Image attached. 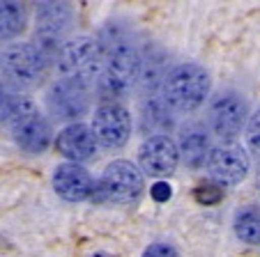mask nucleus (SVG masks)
Wrapping results in <instances>:
<instances>
[{"mask_svg": "<svg viewBox=\"0 0 260 257\" xmlns=\"http://www.w3.org/2000/svg\"><path fill=\"white\" fill-rule=\"evenodd\" d=\"M210 76L201 64H180L164 81V101L177 113H189L205 101Z\"/></svg>", "mask_w": 260, "mask_h": 257, "instance_id": "1", "label": "nucleus"}, {"mask_svg": "<svg viewBox=\"0 0 260 257\" xmlns=\"http://www.w3.org/2000/svg\"><path fill=\"white\" fill-rule=\"evenodd\" d=\"M0 71L10 88H35L46 74V53L32 44H12L0 53Z\"/></svg>", "mask_w": 260, "mask_h": 257, "instance_id": "2", "label": "nucleus"}, {"mask_svg": "<svg viewBox=\"0 0 260 257\" xmlns=\"http://www.w3.org/2000/svg\"><path fill=\"white\" fill-rule=\"evenodd\" d=\"M102 64V49L90 37H76L72 42H67L58 55V67L62 78L76 83V85H83V88H88L90 83L99 76Z\"/></svg>", "mask_w": 260, "mask_h": 257, "instance_id": "3", "label": "nucleus"}, {"mask_svg": "<svg viewBox=\"0 0 260 257\" xmlns=\"http://www.w3.org/2000/svg\"><path fill=\"white\" fill-rule=\"evenodd\" d=\"M141 67L143 60L132 44H127V42L115 44L108 53L106 69L102 76L104 94H108V97L127 94L136 85V81H141Z\"/></svg>", "mask_w": 260, "mask_h": 257, "instance_id": "4", "label": "nucleus"}, {"mask_svg": "<svg viewBox=\"0 0 260 257\" xmlns=\"http://www.w3.org/2000/svg\"><path fill=\"white\" fill-rule=\"evenodd\" d=\"M7 126L14 133L16 145L30 154H42L51 145V124L28 99L21 101L19 111L14 113Z\"/></svg>", "mask_w": 260, "mask_h": 257, "instance_id": "5", "label": "nucleus"}, {"mask_svg": "<svg viewBox=\"0 0 260 257\" xmlns=\"http://www.w3.org/2000/svg\"><path fill=\"white\" fill-rule=\"evenodd\" d=\"M102 200L115 204H129L141 195L143 191V175L132 161H113L106 168L102 177Z\"/></svg>", "mask_w": 260, "mask_h": 257, "instance_id": "6", "label": "nucleus"}, {"mask_svg": "<svg viewBox=\"0 0 260 257\" xmlns=\"http://www.w3.org/2000/svg\"><path fill=\"white\" fill-rule=\"evenodd\" d=\"M207 172L223 186L240 184L249 172V156L237 142H223L212 150L207 159Z\"/></svg>", "mask_w": 260, "mask_h": 257, "instance_id": "7", "label": "nucleus"}, {"mask_svg": "<svg viewBox=\"0 0 260 257\" xmlns=\"http://www.w3.org/2000/svg\"><path fill=\"white\" fill-rule=\"evenodd\" d=\"M92 133L104 147H122L132 133V120L129 113L120 103H104L94 111Z\"/></svg>", "mask_w": 260, "mask_h": 257, "instance_id": "8", "label": "nucleus"}, {"mask_svg": "<svg viewBox=\"0 0 260 257\" xmlns=\"http://www.w3.org/2000/svg\"><path fill=\"white\" fill-rule=\"evenodd\" d=\"M72 25V7L64 3H44L37 12V39L44 53H53Z\"/></svg>", "mask_w": 260, "mask_h": 257, "instance_id": "9", "label": "nucleus"}, {"mask_svg": "<svg viewBox=\"0 0 260 257\" xmlns=\"http://www.w3.org/2000/svg\"><path fill=\"white\" fill-rule=\"evenodd\" d=\"M246 101L235 92H223L210 106L212 131L221 138H233L242 131L246 122Z\"/></svg>", "mask_w": 260, "mask_h": 257, "instance_id": "10", "label": "nucleus"}, {"mask_svg": "<svg viewBox=\"0 0 260 257\" xmlns=\"http://www.w3.org/2000/svg\"><path fill=\"white\" fill-rule=\"evenodd\" d=\"M141 168L150 177H166L177 168L180 147L168 136H150L138 152Z\"/></svg>", "mask_w": 260, "mask_h": 257, "instance_id": "11", "label": "nucleus"}, {"mask_svg": "<svg viewBox=\"0 0 260 257\" xmlns=\"http://www.w3.org/2000/svg\"><path fill=\"white\" fill-rule=\"evenodd\" d=\"M46 101H49V111L58 120H79L81 115L88 113V106H90L88 90L83 85L64 81V78L51 85L49 94H46Z\"/></svg>", "mask_w": 260, "mask_h": 257, "instance_id": "12", "label": "nucleus"}, {"mask_svg": "<svg viewBox=\"0 0 260 257\" xmlns=\"http://www.w3.org/2000/svg\"><path fill=\"white\" fill-rule=\"evenodd\" d=\"M53 189L60 198L69 202H81L94 193V181L88 175V170H83L81 165L62 163L53 172Z\"/></svg>", "mask_w": 260, "mask_h": 257, "instance_id": "13", "label": "nucleus"}, {"mask_svg": "<svg viewBox=\"0 0 260 257\" xmlns=\"http://www.w3.org/2000/svg\"><path fill=\"white\" fill-rule=\"evenodd\" d=\"M55 147L64 159L79 163V161H88L94 154L97 138H94L92 129H88L85 124H69L67 129L60 131Z\"/></svg>", "mask_w": 260, "mask_h": 257, "instance_id": "14", "label": "nucleus"}, {"mask_svg": "<svg viewBox=\"0 0 260 257\" xmlns=\"http://www.w3.org/2000/svg\"><path fill=\"white\" fill-rule=\"evenodd\" d=\"M212 154V142L201 124L187 126L180 136V156L191 168H201Z\"/></svg>", "mask_w": 260, "mask_h": 257, "instance_id": "15", "label": "nucleus"}, {"mask_svg": "<svg viewBox=\"0 0 260 257\" xmlns=\"http://www.w3.org/2000/svg\"><path fill=\"white\" fill-rule=\"evenodd\" d=\"M141 122L147 133H168L173 126L168 103L159 97H147L141 111Z\"/></svg>", "mask_w": 260, "mask_h": 257, "instance_id": "16", "label": "nucleus"}, {"mask_svg": "<svg viewBox=\"0 0 260 257\" xmlns=\"http://www.w3.org/2000/svg\"><path fill=\"white\" fill-rule=\"evenodd\" d=\"M235 234L244 243L260 246V209L258 207H246V209H240V211H237Z\"/></svg>", "mask_w": 260, "mask_h": 257, "instance_id": "17", "label": "nucleus"}, {"mask_svg": "<svg viewBox=\"0 0 260 257\" xmlns=\"http://www.w3.org/2000/svg\"><path fill=\"white\" fill-rule=\"evenodd\" d=\"M25 28V10L19 3H0V39H12Z\"/></svg>", "mask_w": 260, "mask_h": 257, "instance_id": "18", "label": "nucleus"}, {"mask_svg": "<svg viewBox=\"0 0 260 257\" xmlns=\"http://www.w3.org/2000/svg\"><path fill=\"white\" fill-rule=\"evenodd\" d=\"M168 74L164 71V55L161 53H150V58L143 62L141 67V83L143 88L154 90L161 81H166Z\"/></svg>", "mask_w": 260, "mask_h": 257, "instance_id": "19", "label": "nucleus"}, {"mask_svg": "<svg viewBox=\"0 0 260 257\" xmlns=\"http://www.w3.org/2000/svg\"><path fill=\"white\" fill-rule=\"evenodd\" d=\"M21 101H23V97H19L7 83H0V122L3 124H10L14 113L19 111Z\"/></svg>", "mask_w": 260, "mask_h": 257, "instance_id": "20", "label": "nucleus"}, {"mask_svg": "<svg viewBox=\"0 0 260 257\" xmlns=\"http://www.w3.org/2000/svg\"><path fill=\"white\" fill-rule=\"evenodd\" d=\"M221 198H223V191L214 184H203L196 189V200L201 204H216Z\"/></svg>", "mask_w": 260, "mask_h": 257, "instance_id": "21", "label": "nucleus"}, {"mask_svg": "<svg viewBox=\"0 0 260 257\" xmlns=\"http://www.w3.org/2000/svg\"><path fill=\"white\" fill-rule=\"evenodd\" d=\"M246 138H249V145L260 154V111L251 117L249 129H246Z\"/></svg>", "mask_w": 260, "mask_h": 257, "instance_id": "22", "label": "nucleus"}, {"mask_svg": "<svg viewBox=\"0 0 260 257\" xmlns=\"http://www.w3.org/2000/svg\"><path fill=\"white\" fill-rule=\"evenodd\" d=\"M143 257H180V255H177V250L173 246H168V243H152L150 248H145Z\"/></svg>", "mask_w": 260, "mask_h": 257, "instance_id": "23", "label": "nucleus"}, {"mask_svg": "<svg viewBox=\"0 0 260 257\" xmlns=\"http://www.w3.org/2000/svg\"><path fill=\"white\" fill-rule=\"evenodd\" d=\"M150 195H152L157 202H168V200H171V195H173V189L166 184V181H157V184L150 189Z\"/></svg>", "mask_w": 260, "mask_h": 257, "instance_id": "24", "label": "nucleus"}, {"mask_svg": "<svg viewBox=\"0 0 260 257\" xmlns=\"http://www.w3.org/2000/svg\"><path fill=\"white\" fill-rule=\"evenodd\" d=\"M90 257H111V255H106V252H92Z\"/></svg>", "mask_w": 260, "mask_h": 257, "instance_id": "25", "label": "nucleus"}, {"mask_svg": "<svg viewBox=\"0 0 260 257\" xmlns=\"http://www.w3.org/2000/svg\"><path fill=\"white\" fill-rule=\"evenodd\" d=\"M258 189H260V175H258Z\"/></svg>", "mask_w": 260, "mask_h": 257, "instance_id": "26", "label": "nucleus"}]
</instances>
